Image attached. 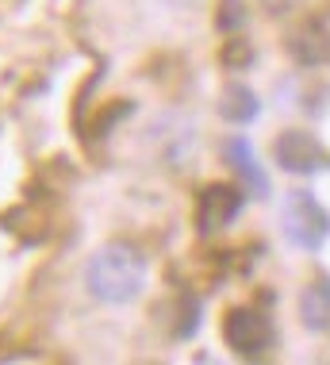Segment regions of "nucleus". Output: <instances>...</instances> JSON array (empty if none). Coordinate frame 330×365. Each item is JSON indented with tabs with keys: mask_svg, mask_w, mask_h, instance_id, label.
I'll use <instances>...</instances> for the list:
<instances>
[{
	"mask_svg": "<svg viewBox=\"0 0 330 365\" xmlns=\"http://www.w3.org/2000/svg\"><path fill=\"white\" fill-rule=\"evenodd\" d=\"M85 292L93 296L96 304H108V308H127L138 296L146 292V258L143 250L123 239H112L104 246H96L85 262Z\"/></svg>",
	"mask_w": 330,
	"mask_h": 365,
	"instance_id": "f257e3e1",
	"label": "nucleus"
},
{
	"mask_svg": "<svg viewBox=\"0 0 330 365\" xmlns=\"http://www.w3.org/2000/svg\"><path fill=\"white\" fill-rule=\"evenodd\" d=\"M281 231L304 254H319L330 242V208L311 189H292L281 200Z\"/></svg>",
	"mask_w": 330,
	"mask_h": 365,
	"instance_id": "f03ea898",
	"label": "nucleus"
},
{
	"mask_svg": "<svg viewBox=\"0 0 330 365\" xmlns=\"http://www.w3.org/2000/svg\"><path fill=\"white\" fill-rule=\"evenodd\" d=\"M223 342L238 358H265L277 346V327L265 312L257 308H231L223 315Z\"/></svg>",
	"mask_w": 330,
	"mask_h": 365,
	"instance_id": "7ed1b4c3",
	"label": "nucleus"
},
{
	"mask_svg": "<svg viewBox=\"0 0 330 365\" xmlns=\"http://www.w3.org/2000/svg\"><path fill=\"white\" fill-rule=\"evenodd\" d=\"M273 162L277 170L292 173V177H315V173H330V150L323 146V139L311 131H299L288 127L273 139Z\"/></svg>",
	"mask_w": 330,
	"mask_h": 365,
	"instance_id": "20e7f679",
	"label": "nucleus"
},
{
	"mask_svg": "<svg viewBox=\"0 0 330 365\" xmlns=\"http://www.w3.org/2000/svg\"><path fill=\"white\" fill-rule=\"evenodd\" d=\"M246 189H234V185H207L196 196V231L200 235H219L227 227L238 223V215L246 208Z\"/></svg>",
	"mask_w": 330,
	"mask_h": 365,
	"instance_id": "39448f33",
	"label": "nucleus"
},
{
	"mask_svg": "<svg viewBox=\"0 0 330 365\" xmlns=\"http://www.w3.org/2000/svg\"><path fill=\"white\" fill-rule=\"evenodd\" d=\"M284 51L299 70H323V66H330V19L319 12L304 16L284 35Z\"/></svg>",
	"mask_w": 330,
	"mask_h": 365,
	"instance_id": "423d86ee",
	"label": "nucleus"
},
{
	"mask_svg": "<svg viewBox=\"0 0 330 365\" xmlns=\"http://www.w3.org/2000/svg\"><path fill=\"white\" fill-rule=\"evenodd\" d=\"M223 158H227V165L234 170V177L242 181V189L254 196V200H265L273 185H269V173L262 170V162H257L254 143H249L246 135H231V139L223 143Z\"/></svg>",
	"mask_w": 330,
	"mask_h": 365,
	"instance_id": "0eeeda50",
	"label": "nucleus"
},
{
	"mask_svg": "<svg viewBox=\"0 0 330 365\" xmlns=\"http://www.w3.org/2000/svg\"><path fill=\"white\" fill-rule=\"evenodd\" d=\"M219 115L231 127H249L262 120V96L246 81H227L223 93H219Z\"/></svg>",
	"mask_w": 330,
	"mask_h": 365,
	"instance_id": "6e6552de",
	"label": "nucleus"
},
{
	"mask_svg": "<svg viewBox=\"0 0 330 365\" xmlns=\"http://www.w3.org/2000/svg\"><path fill=\"white\" fill-rule=\"evenodd\" d=\"M299 323L311 334L330 331V277H315L299 289Z\"/></svg>",
	"mask_w": 330,
	"mask_h": 365,
	"instance_id": "1a4fd4ad",
	"label": "nucleus"
},
{
	"mask_svg": "<svg viewBox=\"0 0 330 365\" xmlns=\"http://www.w3.org/2000/svg\"><path fill=\"white\" fill-rule=\"evenodd\" d=\"M200 315H204V304L192 292H181V308H177V323H173V339L188 342L200 331Z\"/></svg>",
	"mask_w": 330,
	"mask_h": 365,
	"instance_id": "9d476101",
	"label": "nucleus"
},
{
	"mask_svg": "<svg viewBox=\"0 0 330 365\" xmlns=\"http://www.w3.org/2000/svg\"><path fill=\"white\" fill-rule=\"evenodd\" d=\"M254 58H257V51L249 46V38H242V35H231L223 43V51H219V62L227 66V70H246V66H254Z\"/></svg>",
	"mask_w": 330,
	"mask_h": 365,
	"instance_id": "9b49d317",
	"label": "nucleus"
},
{
	"mask_svg": "<svg viewBox=\"0 0 330 365\" xmlns=\"http://www.w3.org/2000/svg\"><path fill=\"white\" fill-rule=\"evenodd\" d=\"M246 27V0H219V12H215V31L234 35Z\"/></svg>",
	"mask_w": 330,
	"mask_h": 365,
	"instance_id": "f8f14e48",
	"label": "nucleus"
},
{
	"mask_svg": "<svg viewBox=\"0 0 330 365\" xmlns=\"http://www.w3.org/2000/svg\"><path fill=\"white\" fill-rule=\"evenodd\" d=\"M257 4H262L269 16H288L292 8H299V4H304V0H257Z\"/></svg>",
	"mask_w": 330,
	"mask_h": 365,
	"instance_id": "ddd939ff",
	"label": "nucleus"
},
{
	"mask_svg": "<svg viewBox=\"0 0 330 365\" xmlns=\"http://www.w3.org/2000/svg\"><path fill=\"white\" fill-rule=\"evenodd\" d=\"M173 8H185V4H196V0H169Z\"/></svg>",
	"mask_w": 330,
	"mask_h": 365,
	"instance_id": "4468645a",
	"label": "nucleus"
}]
</instances>
